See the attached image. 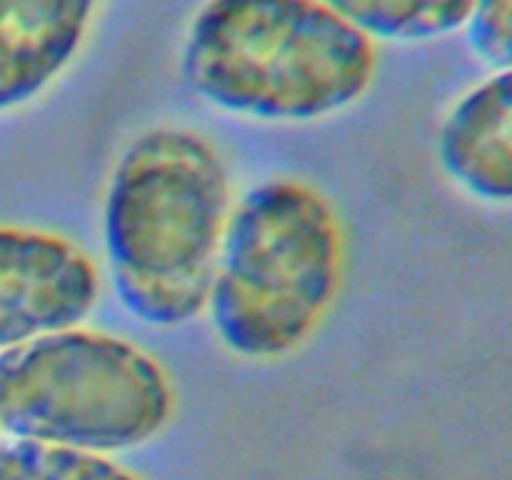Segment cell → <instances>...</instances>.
I'll return each instance as SVG.
<instances>
[{
	"label": "cell",
	"instance_id": "cell-1",
	"mask_svg": "<svg viewBox=\"0 0 512 480\" xmlns=\"http://www.w3.org/2000/svg\"><path fill=\"white\" fill-rule=\"evenodd\" d=\"M218 150L193 130L138 135L113 165L103 195V250L120 305L150 328L205 313L233 210Z\"/></svg>",
	"mask_w": 512,
	"mask_h": 480
},
{
	"label": "cell",
	"instance_id": "cell-2",
	"mask_svg": "<svg viewBox=\"0 0 512 480\" xmlns=\"http://www.w3.org/2000/svg\"><path fill=\"white\" fill-rule=\"evenodd\" d=\"M180 73L200 100L263 123H310L368 93L375 48L323 0H210Z\"/></svg>",
	"mask_w": 512,
	"mask_h": 480
},
{
	"label": "cell",
	"instance_id": "cell-3",
	"mask_svg": "<svg viewBox=\"0 0 512 480\" xmlns=\"http://www.w3.org/2000/svg\"><path fill=\"white\" fill-rule=\"evenodd\" d=\"M343 280V228L313 185L275 178L230 210L205 313L245 360H283L303 348Z\"/></svg>",
	"mask_w": 512,
	"mask_h": 480
},
{
	"label": "cell",
	"instance_id": "cell-4",
	"mask_svg": "<svg viewBox=\"0 0 512 480\" xmlns=\"http://www.w3.org/2000/svg\"><path fill=\"white\" fill-rule=\"evenodd\" d=\"M163 365L120 335L68 328L0 353V430L15 440L118 453L170 423Z\"/></svg>",
	"mask_w": 512,
	"mask_h": 480
},
{
	"label": "cell",
	"instance_id": "cell-5",
	"mask_svg": "<svg viewBox=\"0 0 512 480\" xmlns=\"http://www.w3.org/2000/svg\"><path fill=\"white\" fill-rule=\"evenodd\" d=\"M98 293V268L68 238L0 225V353L78 328Z\"/></svg>",
	"mask_w": 512,
	"mask_h": 480
},
{
	"label": "cell",
	"instance_id": "cell-6",
	"mask_svg": "<svg viewBox=\"0 0 512 480\" xmlns=\"http://www.w3.org/2000/svg\"><path fill=\"white\" fill-rule=\"evenodd\" d=\"M98 0H0V113L23 108L70 65Z\"/></svg>",
	"mask_w": 512,
	"mask_h": 480
},
{
	"label": "cell",
	"instance_id": "cell-7",
	"mask_svg": "<svg viewBox=\"0 0 512 480\" xmlns=\"http://www.w3.org/2000/svg\"><path fill=\"white\" fill-rule=\"evenodd\" d=\"M435 150L460 190L483 203L512 205V70H498L450 108Z\"/></svg>",
	"mask_w": 512,
	"mask_h": 480
},
{
	"label": "cell",
	"instance_id": "cell-8",
	"mask_svg": "<svg viewBox=\"0 0 512 480\" xmlns=\"http://www.w3.org/2000/svg\"><path fill=\"white\" fill-rule=\"evenodd\" d=\"M373 43H423L465 28L475 0H323Z\"/></svg>",
	"mask_w": 512,
	"mask_h": 480
},
{
	"label": "cell",
	"instance_id": "cell-9",
	"mask_svg": "<svg viewBox=\"0 0 512 480\" xmlns=\"http://www.w3.org/2000/svg\"><path fill=\"white\" fill-rule=\"evenodd\" d=\"M0 480H140L110 455L13 440L0 445Z\"/></svg>",
	"mask_w": 512,
	"mask_h": 480
},
{
	"label": "cell",
	"instance_id": "cell-10",
	"mask_svg": "<svg viewBox=\"0 0 512 480\" xmlns=\"http://www.w3.org/2000/svg\"><path fill=\"white\" fill-rule=\"evenodd\" d=\"M465 28L480 60L495 70H512V0H475Z\"/></svg>",
	"mask_w": 512,
	"mask_h": 480
}]
</instances>
